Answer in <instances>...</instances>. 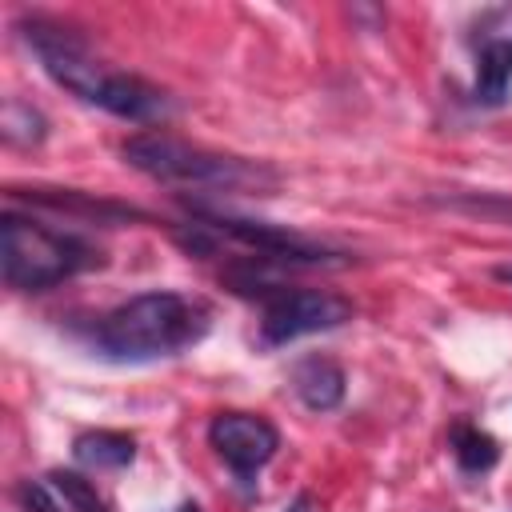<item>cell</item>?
<instances>
[{
  "mask_svg": "<svg viewBox=\"0 0 512 512\" xmlns=\"http://www.w3.org/2000/svg\"><path fill=\"white\" fill-rule=\"evenodd\" d=\"M20 36L60 88H68L72 96H80L92 108H104L108 116H120L132 124H152L172 112L168 92H160L156 84H148L132 72L104 68L76 28L60 24L52 16H28V20H20Z\"/></svg>",
  "mask_w": 512,
  "mask_h": 512,
  "instance_id": "6da1fadb",
  "label": "cell"
},
{
  "mask_svg": "<svg viewBox=\"0 0 512 512\" xmlns=\"http://www.w3.org/2000/svg\"><path fill=\"white\" fill-rule=\"evenodd\" d=\"M212 324L204 300L184 292H140L108 312H100L80 336L92 356L112 364H148L180 356L184 348L200 344Z\"/></svg>",
  "mask_w": 512,
  "mask_h": 512,
  "instance_id": "7a4b0ae2",
  "label": "cell"
},
{
  "mask_svg": "<svg viewBox=\"0 0 512 512\" xmlns=\"http://www.w3.org/2000/svg\"><path fill=\"white\" fill-rule=\"evenodd\" d=\"M124 160L156 184L172 188H212V192H268L280 176L276 168L228 152H212L168 132H136L124 140Z\"/></svg>",
  "mask_w": 512,
  "mask_h": 512,
  "instance_id": "3957f363",
  "label": "cell"
},
{
  "mask_svg": "<svg viewBox=\"0 0 512 512\" xmlns=\"http://www.w3.org/2000/svg\"><path fill=\"white\" fill-rule=\"evenodd\" d=\"M96 264H104V252L84 236L44 228L20 212L0 216V276L16 292H48Z\"/></svg>",
  "mask_w": 512,
  "mask_h": 512,
  "instance_id": "277c9868",
  "label": "cell"
},
{
  "mask_svg": "<svg viewBox=\"0 0 512 512\" xmlns=\"http://www.w3.org/2000/svg\"><path fill=\"white\" fill-rule=\"evenodd\" d=\"M260 304H264V312H260V344L264 348H280L300 336L332 332L352 320V300H344L340 292H320V288H284L280 284Z\"/></svg>",
  "mask_w": 512,
  "mask_h": 512,
  "instance_id": "5b68a950",
  "label": "cell"
},
{
  "mask_svg": "<svg viewBox=\"0 0 512 512\" xmlns=\"http://www.w3.org/2000/svg\"><path fill=\"white\" fill-rule=\"evenodd\" d=\"M208 444L216 448V456L248 484L280 448V432L272 420L256 416V412H220L208 424Z\"/></svg>",
  "mask_w": 512,
  "mask_h": 512,
  "instance_id": "8992f818",
  "label": "cell"
},
{
  "mask_svg": "<svg viewBox=\"0 0 512 512\" xmlns=\"http://www.w3.org/2000/svg\"><path fill=\"white\" fill-rule=\"evenodd\" d=\"M292 392L300 396L304 408L312 412H332L344 404L348 392V376L332 356H304L292 368Z\"/></svg>",
  "mask_w": 512,
  "mask_h": 512,
  "instance_id": "52a82bcc",
  "label": "cell"
},
{
  "mask_svg": "<svg viewBox=\"0 0 512 512\" xmlns=\"http://www.w3.org/2000/svg\"><path fill=\"white\" fill-rule=\"evenodd\" d=\"M508 88H512V36H484V44L476 48L472 100L496 108L508 100Z\"/></svg>",
  "mask_w": 512,
  "mask_h": 512,
  "instance_id": "ba28073f",
  "label": "cell"
},
{
  "mask_svg": "<svg viewBox=\"0 0 512 512\" xmlns=\"http://www.w3.org/2000/svg\"><path fill=\"white\" fill-rule=\"evenodd\" d=\"M28 196L44 208H56V212H80L96 224H128V220H152L148 212L132 208V204H116V200H92L84 192H72V188H28Z\"/></svg>",
  "mask_w": 512,
  "mask_h": 512,
  "instance_id": "9c48e42d",
  "label": "cell"
},
{
  "mask_svg": "<svg viewBox=\"0 0 512 512\" xmlns=\"http://www.w3.org/2000/svg\"><path fill=\"white\" fill-rule=\"evenodd\" d=\"M72 456L84 468H128L136 460V440L128 432L92 428V432H80L72 440Z\"/></svg>",
  "mask_w": 512,
  "mask_h": 512,
  "instance_id": "30bf717a",
  "label": "cell"
},
{
  "mask_svg": "<svg viewBox=\"0 0 512 512\" xmlns=\"http://www.w3.org/2000/svg\"><path fill=\"white\" fill-rule=\"evenodd\" d=\"M452 456L464 472H488L500 460V444L476 424H456L452 428Z\"/></svg>",
  "mask_w": 512,
  "mask_h": 512,
  "instance_id": "8fae6325",
  "label": "cell"
},
{
  "mask_svg": "<svg viewBox=\"0 0 512 512\" xmlns=\"http://www.w3.org/2000/svg\"><path fill=\"white\" fill-rule=\"evenodd\" d=\"M48 488L56 492V500H60L64 512H108V504L96 492V484L84 480L80 472H60L56 468V472H48Z\"/></svg>",
  "mask_w": 512,
  "mask_h": 512,
  "instance_id": "7c38bea8",
  "label": "cell"
},
{
  "mask_svg": "<svg viewBox=\"0 0 512 512\" xmlns=\"http://www.w3.org/2000/svg\"><path fill=\"white\" fill-rule=\"evenodd\" d=\"M0 128H4L8 144H40L48 136V120L32 104H24V100H4Z\"/></svg>",
  "mask_w": 512,
  "mask_h": 512,
  "instance_id": "4fadbf2b",
  "label": "cell"
},
{
  "mask_svg": "<svg viewBox=\"0 0 512 512\" xmlns=\"http://www.w3.org/2000/svg\"><path fill=\"white\" fill-rule=\"evenodd\" d=\"M288 512H312V500H308V496L300 492V496H296V500L288 504Z\"/></svg>",
  "mask_w": 512,
  "mask_h": 512,
  "instance_id": "5bb4252c",
  "label": "cell"
},
{
  "mask_svg": "<svg viewBox=\"0 0 512 512\" xmlns=\"http://www.w3.org/2000/svg\"><path fill=\"white\" fill-rule=\"evenodd\" d=\"M176 512H200V504H192V500H184V504H180Z\"/></svg>",
  "mask_w": 512,
  "mask_h": 512,
  "instance_id": "9a60e30c",
  "label": "cell"
},
{
  "mask_svg": "<svg viewBox=\"0 0 512 512\" xmlns=\"http://www.w3.org/2000/svg\"><path fill=\"white\" fill-rule=\"evenodd\" d=\"M496 280H508L512 284V268H496Z\"/></svg>",
  "mask_w": 512,
  "mask_h": 512,
  "instance_id": "2e32d148",
  "label": "cell"
}]
</instances>
